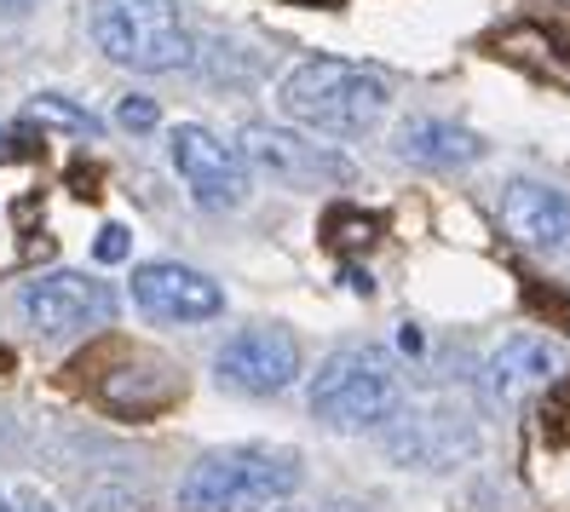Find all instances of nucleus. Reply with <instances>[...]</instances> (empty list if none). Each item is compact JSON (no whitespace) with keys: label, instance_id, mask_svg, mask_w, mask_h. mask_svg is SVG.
<instances>
[{"label":"nucleus","instance_id":"12","mask_svg":"<svg viewBox=\"0 0 570 512\" xmlns=\"http://www.w3.org/2000/svg\"><path fill=\"white\" fill-rule=\"evenodd\" d=\"M559 368H564V357H559L553 339H542V334H513V339H501V346L490 352V363H484V392H490L495 403H524L530 392H542L548 381H559Z\"/></svg>","mask_w":570,"mask_h":512},{"label":"nucleus","instance_id":"11","mask_svg":"<svg viewBox=\"0 0 570 512\" xmlns=\"http://www.w3.org/2000/svg\"><path fill=\"white\" fill-rule=\"evenodd\" d=\"M501 230L530 254H559L570 248V196L542 179H513L501 190Z\"/></svg>","mask_w":570,"mask_h":512},{"label":"nucleus","instance_id":"5","mask_svg":"<svg viewBox=\"0 0 570 512\" xmlns=\"http://www.w3.org/2000/svg\"><path fill=\"white\" fill-rule=\"evenodd\" d=\"M18 312L29 317V328L47 334V339H70L87 328H105L121 312V294L110 283L87 277V270H47V277L23 283L18 294Z\"/></svg>","mask_w":570,"mask_h":512},{"label":"nucleus","instance_id":"17","mask_svg":"<svg viewBox=\"0 0 570 512\" xmlns=\"http://www.w3.org/2000/svg\"><path fill=\"white\" fill-rule=\"evenodd\" d=\"M0 512H52L36 490H18V484H0Z\"/></svg>","mask_w":570,"mask_h":512},{"label":"nucleus","instance_id":"18","mask_svg":"<svg viewBox=\"0 0 570 512\" xmlns=\"http://www.w3.org/2000/svg\"><path fill=\"white\" fill-rule=\"evenodd\" d=\"M36 0H0V12H29Z\"/></svg>","mask_w":570,"mask_h":512},{"label":"nucleus","instance_id":"2","mask_svg":"<svg viewBox=\"0 0 570 512\" xmlns=\"http://www.w3.org/2000/svg\"><path fill=\"white\" fill-rule=\"evenodd\" d=\"M299 490V455L265 450V443H230L208 450L185 472L179 501L185 512H265Z\"/></svg>","mask_w":570,"mask_h":512},{"label":"nucleus","instance_id":"19","mask_svg":"<svg viewBox=\"0 0 570 512\" xmlns=\"http://www.w3.org/2000/svg\"><path fill=\"white\" fill-rule=\"evenodd\" d=\"M0 156H12V132L7 127H0Z\"/></svg>","mask_w":570,"mask_h":512},{"label":"nucleus","instance_id":"15","mask_svg":"<svg viewBox=\"0 0 570 512\" xmlns=\"http://www.w3.org/2000/svg\"><path fill=\"white\" fill-rule=\"evenodd\" d=\"M116 121L127 127V132H150L161 116H156V98H139V92H132V98H121V105H116Z\"/></svg>","mask_w":570,"mask_h":512},{"label":"nucleus","instance_id":"1","mask_svg":"<svg viewBox=\"0 0 570 512\" xmlns=\"http://www.w3.org/2000/svg\"><path fill=\"white\" fill-rule=\"evenodd\" d=\"M386 81L346 58H306L277 81V110L328 139H363L386 116Z\"/></svg>","mask_w":570,"mask_h":512},{"label":"nucleus","instance_id":"16","mask_svg":"<svg viewBox=\"0 0 570 512\" xmlns=\"http://www.w3.org/2000/svg\"><path fill=\"white\" fill-rule=\"evenodd\" d=\"M92 254L105 259V265L127 259V225H105V230H98V243H92Z\"/></svg>","mask_w":570,"mask_h":512},{"label":"nucleus","instance_id":"6","mask_svg":"<svg viewBox=\"0 0 570 512\" xmlns=\"http://www.w3.org/2000/svg\"><path fill=\"white\" fill-rule=\"evenodd\" d=\"M167 156H174L179 179L190 185L196 208H243L248 201V161L237 156V145H225L219 132L196 127V121H179L174 132H167Z\"/></svg>","mask_w":570,"mask_h":512},{"label":"nucleus","instance_id":"9","mask_svg":"<svg viewBox=\"0 0 570 512\" xmlns=\"http://www.w3.org/2000/svg\"><path fill=\"white\" fill-rule=\"evenodd\" d=\"M132 305L150 323H214L225 312V288L196 265L179 259H150L132 270Z\"/></svg>","mask_w":570,"mask_h":512},{"label":"nucleus","instance_id":"13","mask_svg":"<svg viewBox=\"0 0 570 512\" xmlns=\"http://www.w3.org/2000/svg\"><path fill=\"white\" fill-rule=\"evenodd\" d=\"M397 156L426 167V174H450V167H466L479 161L484 145L473 127L461 121H444V116H410L404 127H397Z\"/></svg>","mask_w":570,"mask_h":512},{"label":"nucleus","instance_id":"4","mask_svg":"<svg viewBox=\"0 0 570 512\" xmlns=\"http://www.w3.org/2000/svg\"><path fill=\"white\" fill-rule=\"evenodd\" d=\"M87 23H92V47L121 70L167 76L196 58V41L174 0H92Z\"/></svg>","mask_w":570,"mask_h":512},{"label":"nucleus","instance_id":"10","mask_svg":"<svg viewBox=\"0 0 570 512\" xmlns=\"http://www.w3.org/2000/svg\"><path fill=\"white\" fill-rule=\"evenodd\" d=\"M237 156H243L248 167H259V174L283 179V185H334V179H352V167H346L341 156H334V150L306 145L299 132L265 127V121L243 127V145H237Z\"/></svg>","mask_w":570,"mask_h":512},{"label":"nucleus","instance_id":"8","mask_svg":"<svg viewBox=\"0 0 570 512\" xmlns=\"http://www.w3.org/2000/svg\"><path fill=\"white\" fill-rule=\"evenodd\" d=\"M386 450L415 472H444L479 450V426L461 408H444V403L439 408H397L386 421Z\"/></svg>","mask_w":570,"mask_h":512},{"label":"nucleus","instance_id":"14","mask_svg":"<svg viewBox=\"0 0 570 512\" xmlns=\"http://www.w3.org/2000/svg\"><path fill=\"white\" fill-rule=\"evenodd\" d=\"M29 121H52V127L87 132V139H98V132H105V121H98L92 110L70 105V98H58V92H41V98H29Z\"/></svg>","mask_w":570,"mask_h":512},{"label":"nucleus","instance_id":"3","mask_svg":"<svg viewBox=\"0 0 570 512\" xmlns=\"http://www.w3.org/2000/svg\"><path fill=\"white\" fill-rule=\"evenodd\" d=\"M404 408V374L386 346H341L312 374V415L328 432H375Z\"/></svg>","mask_w":570,"mask_h":512},{"label":"nucleus","instance_id":"7","mask_svg":"<svg viewBox=\"0 0 570 512\" xmlns=\"http://www.w3.org/2000/svg\"><path fill=\"white\" fill-rule=\"evenodd\" d=\"M214 374H219L225 392L277 397L283 386H294V374H299V339L288 328H272V323L243 328V334H230L225 346H219Z\"/></svg>","mask_w":570,"mask_h":512}]
</instances>
